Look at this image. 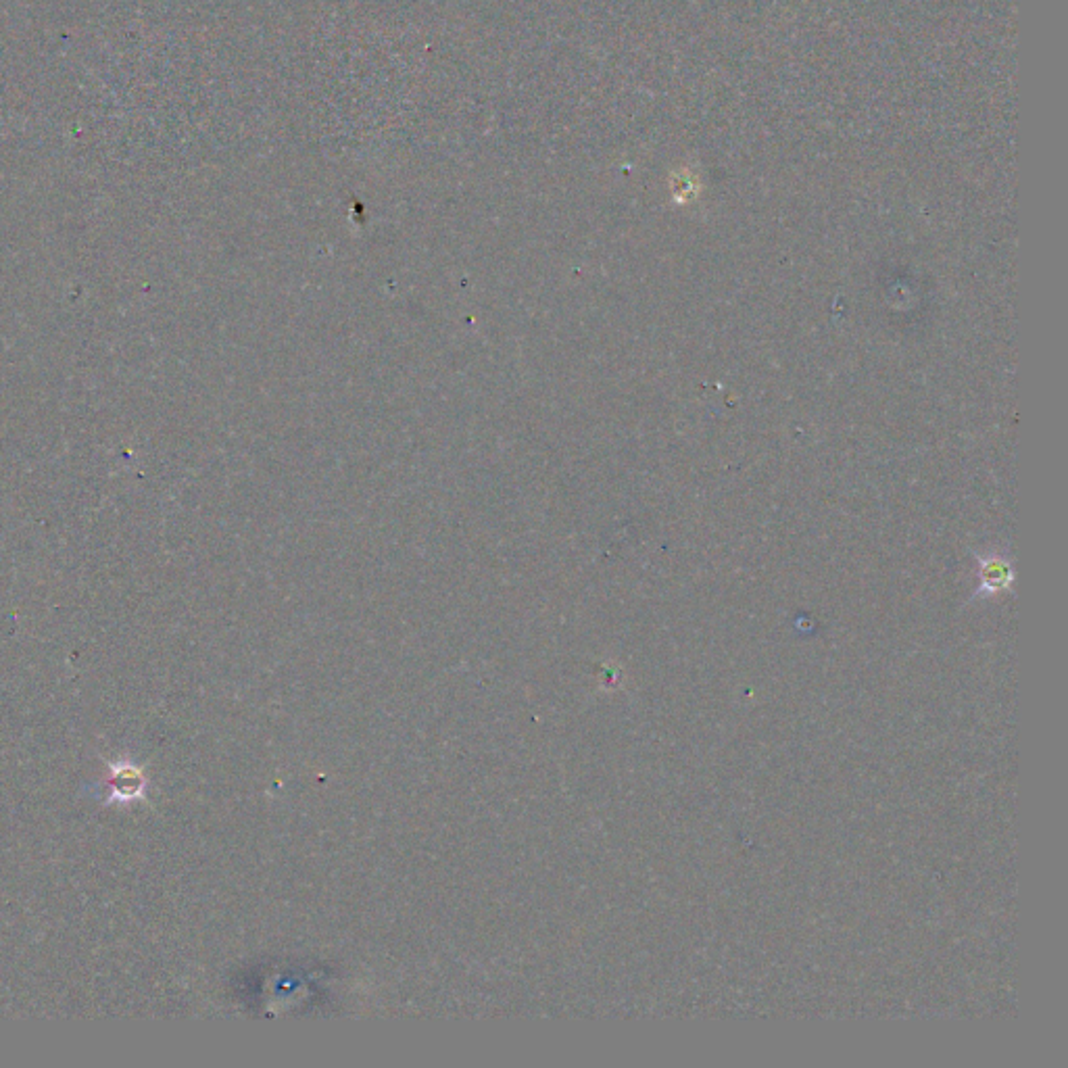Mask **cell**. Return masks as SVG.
Instances as JSON below:
<instances>
[{"label":"cell","mask_w":1068,"mask_h":1068,"mask_svg":"<svg viewBox=\"0 0 1068 1068\" xmlns=\"http://www.w3.org/2000/svg\"><path fill=\"white\" fill-rule=\"evenodd\" d=\"M107 787L111 789V795L107 797L109 804H113V801H119V804H130V801L142 797L147 781H144V774L138 766L117 764L111 768Z\"/></svg>","instance_id":"1"},{"label":"cell","mask_w":1068,"mask_h":1068,"mask_svg":"<svg viewBox=\"0 0 1068 1068\" xmlns=\"http://www.w3.org/2000/svg\"><path fill=\"white\" fill-rule=\"evenodd\" d=\"M1010 582V570L1006 568L1004 562H991L985 570H983V585L989 589V591H998V589H1004Z\"/></svg>","instance_id":"2"}]
</instances>
